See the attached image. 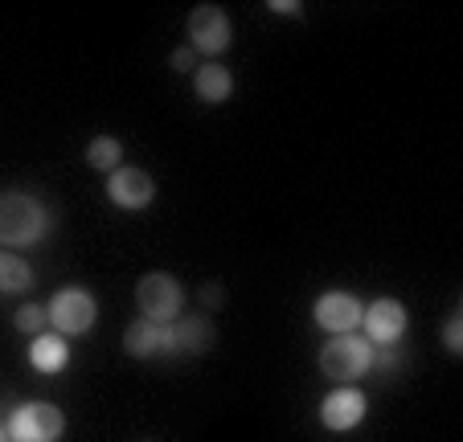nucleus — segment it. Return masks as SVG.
Segmentation results:
<instances>
[{
	"label": "nucleus",
	"instance_id": "obj_23",
	"mask_svg": "<svg viewBox=\"0 0 463 442\" xmlns=\"http://www.w3.org/2000/svg\"><path fill=\"white\" fill-rule=\"evenodd\" d=\"M0 442H9V430H5V426H0Z\"/></svg>",
	"mask_w": 463,
	"mask_h": 442
},
{
	"label": "nucleus",
	"instance_id": "obj_6",
	"mask_svg": "<svg viewBox=\"0 0 463 442\" xmlns=\"http://www.w3.org/2000/svg\"><path fill=\"white\" fill-rule=\"evenodd\" d=\"M230 42H234V21H230V13L222 5H197L189 13V50L197 58L202 53L218 58V53L230 50Z\"/></svg>",
	"mask_w": 463,
	"mask_h": 442
},
{
	"label": "nucleus",
	"instance_id": "obj_8",
	"mask_svg": "<svg viewBox=\"0 0 463 442\" xmlns=\"http://www.w3.org/2000/svg\"><path fill=\"white\" fill-rule=\"evenodd\" d=\"M361 324H365V340H369V344L385 348V344H398V340L406 336V324H411V315H406L402 299H390V295H382V299H373V304L365 307Z\"/></svg>",
	"mask_w": 463,
	"mask_h": 442
},
{
	"label": "nucleus",
	"instance_id": "obj_17",
	"mask_svg": "<svg viewBox=\"0 0 463 442\" xmlns=\"http://www.w3.org/2000/svg\"><path fill=\"white\" fill-rule=\"evenodd\" d=\"M13 324H17V332H25V336H42V328L50 324V315H45L42 304H25V307H17Z\"/></svg>",
	"mask_w": 463,
	"mask_h": 442
},
{
	"label": "nucleus",
	"instance_id": "obj_15",
	"mask_svg": "<svg viewBox=\"0 0 463 442\" xmlns=\"http://www.w3.org/2000/svg\"><path fill=\"white\" fill-rule=\"evenodd\" d=\"M29 287H33V267L21 254L0 250V291L17 295V291H29Z\"/></svg>",
	"mask_w": 463,
	"mask_h": 442
},
{
	"label": "nucleus",
	"instance_id": "obj_11",
	"mask_svg": "<svg viewBox=\"0 0 463 442\" xmlns=\"http://www.w3.org/2000/svg\"><path fill=\"white\" fill-rule=\"evenodd\" d=\"M168 353H181V356H202L210 353L213 344H218V328H213L210 315H176L173 324H168Z\"/></svg>",
	"mask_w": 463,
	"mask_h": 442
},
{
	"label": "nucleus",
	"instance_id": "obj_4",
	"mask_svg": "<svg viewBox=\"0 0 463 442\" xmlns=\"http://www.w3.org/2000/svg\"><path fill=\"white\" fill-rule=\"evenodd\" d=\"M5 430H9V442H58L66 430V418L53 401H25L9 414Z\"/></svg>",
	"mask_w": 463,
	"mask_h": 442
},
{
	"label": "nucleus",
	"instance_id": "obj_16",
	"mask_svg": "<svg viewBox=\"0 0 463 442\" xmlns=\"http://www.w3.org/2000/svg\"><path fill=\"white\" fill-rule=\"evenodd\" d=\"M87 165L95 168V173H107L111 176L115 168L123 165V144L115 136H95L87 144Z\"/></svg>",
	"mask_w": 463,
	"mask_h": 442
},
{
	"label": "nucleus",
	"instance_id": "obj_5",
	"mask_svg": "<svg viewBox=\"0 0 463 442\" xmlns=\"http://www.w3.org/2000/svg\"><path fill=\"white\" fill-rule=\"evenodd\" d=\"M369 356H373V344H365L353 332L349 336H328V344L320 348V373L349 385L369 373Z\"/></svg>",
	"mask_w": 463,
	"mask_h": 442
},
{
	"label": "nucleus",
	"instance_id": "obj_18",
	"mask_svg": "<svg viewBox=\"0 0 463 442\" xmlns=\"http://www.w3.org/2000/svg\"><path fill=\"white\" fill-rule=\"evenodd\" d=\"M443 348L451 356H463V312H451L443 324Z\"/></svg>",
	"mask_w": 463,
	"mask_h": 442
},
{
	"label": "nucleus",
	"instance_id": "obj_10",
	"mask_svg": "<svg viewBox=\"0 0 463 442\" xmlns=\"http://www.w3.org/2000/svg\"><path fill=\"white\" fill-rule=\"evenodd\" d=\"M365 393L353 390V385H341V390H333L328 398L320 401V426L333 434H345V430H357L361 422H365Z\"/></svg>",
	"mask_w": 463,
	"mask_h": 442
},
{
	"label": "nucleus",
	"instance_id": "obj_9",
	"mask_svg": "<svg viewBox=\"0 0 463 442\" xmlns=\"http://www.w3.org/2000/svg\"><path fill=\"white\" fill-rule=\"evenodd\" d=\"M107 197H111V205L128 209V213H140V209H148L152 197H156V181H152L144 168L119 165L107 176Z\"/></svg>",
	"mask_w": 463,
	"mask_h": 442
},
{
	"label": "nucleus",
	"instance_id": "obj_1",
	"mask_svg": "<svg viewBox=\"0 0 463 442\" xmlns=\"http://www.w3.org/2000/svg\"><path fill=\"white\" fill-rule=\"evenodd\" d=\"M50 234V209L33 193H0V246H37Z\"/></svg>",
	"mask_w": 463,
	"mask_h": 442
},
{
	"label": "nucleus",
	"instance_id": "obj_19",
	"mask_svg": "<svg viewBox=\"0 0 463 442\" xmlns=\"http://www.w3.org/2000/svg\"><path fill=\"white\" fill-rule=\"evenodd\" d=\"M398 364H402L398 344H385V348H377V353L369 356V369H382V373H390V369H398Z\"/></svg>",
	"mask_w": 463,
	"mask_h": 442
},
{
	"label": "nucleus",
	"instance_id": "obj_7",
	"mask_svg": "<svg viewBox=\"0 0 463 442\" xmlns=\"http://www.w3.org/2000/svg\"><path fill=\"white\" fill-rule=\"evenodd\" d=\"M361 315H365V304H361L353 291H324L312 304L316 328H324L328 336H349V332H357Z\"/></svg>",
	"mask_w": 463,
	"mask_h": 442
},
{
	"label": "nucleus",
	"instance_id": "obj_13",
	"mask_svg": "<svg viewBox=\"0 0 463 442\" xmlns=\"http://www.w3.org/2000/svg\"><path fill=\"white\" fill-rule=\"evenodd\" d=\"M193 95L210 107L226 103V99L234 95V74H230L222 61H205V66L193 70Z\"/></svg>",
	"mask_w": 463,
	"mask_h": 442
},
{
	"label": "nucleus",
	"instance_id": "obj_3",
	"mask_svg": "<svg viewBox=\"0 0 463 442\" xmlns=\"http://www.w3.org/2000/svg\"><path fill=\"white\" fill-rule=\"evenodd\" d=\"M136 307H140V315L152 324H173L184 307V287L176 283L168 270H148V275L136 283Z\"/></svg>",
	"mask_w": 463,
	"mask_h": 442
},
{
	"label": "nucleus",
	"instance_id": "obj_21",
	"mask_svg": "<svg viewBox=\"0 0 463 442\" xmlns=\"http://www.w3.org/2000/svg\"><path fill=\"white\" fill-rule=\"evenodd\" d=\"M173 70H176V74H193V70H197V53H193L189 45L173 50Z\"/></svg>",
	"mask_w": 463,
	"mask_h": 442
},
{
	"label": "nucleus",
	"instance_id": "obj_2",
	"mask_svg": "<svg viewBox=\"0 0 463 442\" xmlns=\"http://www.w3.org/2000/svg\"><path fill=\"white\" fill-rule=\"evenodd\" d=\"M45 315H50V328L58 336H87L99 320V304L87 287H61L45 304Z\"/></svg>",
	"mask_w": 463,
	"mask_h": 442
},
{
	"label": "nucleus",
	"instance_id": "obj_20",
	"mask_svg": "<svg viewBox=\"0 0 463 442\" xmlns=\"http://www.w3.org/2000/svg\"><path fill=\"white\" fill-rule=\"evenodd\" d=\"M222 299H226V287H222V283H205L202 287V307H205V312H218Z\"/></svg>",
	"mask_w": 463,
	"mask_h": 442
},
{
	"label": "nucleus",
	"instance_id": "obj_14",
	"mask_svg": "<svg viewBox=\"0 0 463 442\" xmlns=\"http://www.w3.org/2000/svg\"><path fill=\"white\" fill-rule=\"evenodd\" d=\"M29 364H33L37 373H61V369L71 364V344H66V336H58V332L33 336V344H29Z\"/></svg>",
	"mask_w": 463,
	"mask_h": 442
},
{
	"label": "nucleus",
	"instance_id": "obj_22",
	"mask_svg": "<svg viewBox=\"0 0 463 442\" xmlns=\"http://www.w3.org/2000/svg\"><path fill=\"white\" fill-rule=\"evenodd\" d=\"M267 9H271V13H296V17H304V5H291V0H271Z\"/></svg>",
	"mask_w": 463,
	"mask_h": 442
},
{
	"label": "nucleus",
	"instance_id": "obj_12",
	"mask_svg": "<svg viewBox=\"0 0 463 442\" xmlns=\"http://www.w3.org/2000/svg\"><path fill=\"white\" fill-rule=\"evenodd\" d=\"M168 324H152V320H136V324H128V332H123V353L128 356H136V361H148V356H156V353H168Z\"/></svg>",
	"mask_w": 463,
	"mask_h": 442
}]
</instances>
